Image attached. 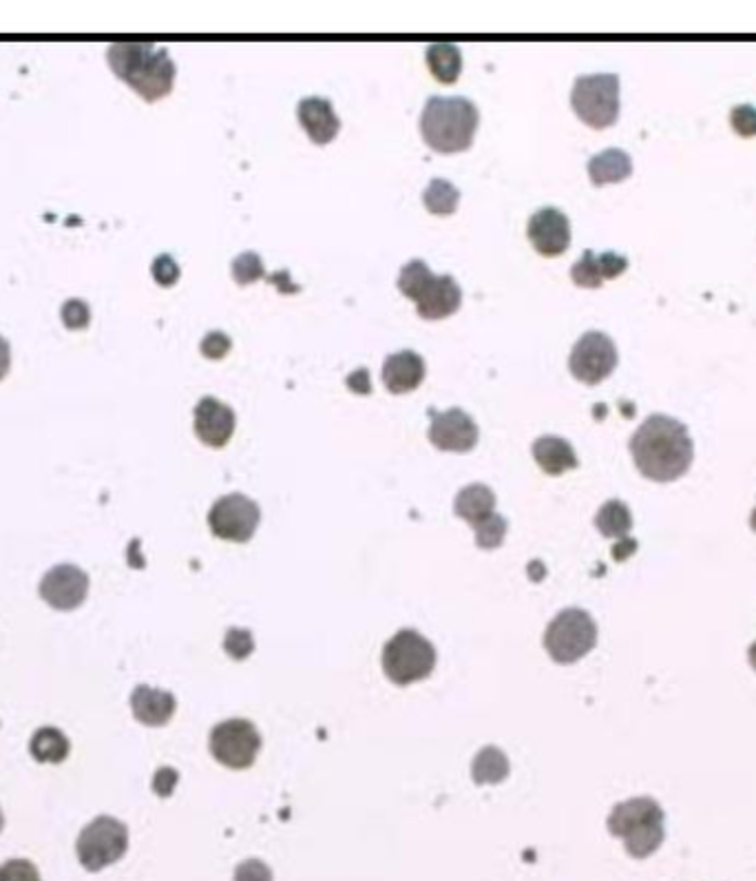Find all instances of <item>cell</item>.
Wrapping results in <instances>:
<instances>
[{
    "instance_id": "1f68e13d",
    "label": "cell",
    "mask_w": 756,
    "mask_h": 881,
    "mask_svg": "<svg viewBox=\"0 0 756 881\" xmlns=\"http://www.w3.org/2000/svg\"><path fill=\"white\" fill-rule=\"evenodd\" d=\"M60 317H62V324H65L70 330H83L91 322V309L83 300H70L62 304Z\"/></svg>"
},
{
    "instance_id": "8992f818",
    "label": "cell",
    "mask_w": 756,
    "mask_h": 881,
    "mask_svg": "<svg viewBox=\"0 0 756 881\" xmlns=\"http://www.w3.org/2000/svg\"><path fill=\"white\" fill-rule=\"evenodd\" d=\"M383 674L390 682L407 687L429 678L436 667V650L431 642L414 629H403L388 640L381 656Z\"/></svg>"
},
{
    "instance_id": "ab89813d",
    "label": "cell",
    "mask_w": 756,
    "mask_h": 881,
    "mask_svg": "<svg viewBox=\"0 0 756 881\" xmlns=\"http://www.w3.org/2000/svg\"><path fill=\"white\" fill-rule=\"evenodd\" d=\"M747 658H749V665H752V669L756 671V640L752 642V647H749V652H747Z\"/></svg>"
},
{
    "instance_id": "836d02e7",
    "label": "cell",
    "mask_w": 756,
    "mask_h": 881,
    "mask_svg": "<svg viewBox=\"0 0 756 881\" xmlns=\"http://www.w3.org/2000/svg\"><path fill=\"white\" fill-rule=\"evenodd\" d=\"M730 123L736 136L741 138H754L756 136V106L752 104H739L730 113Z\"/></svg>"
},
{
    "instance_id": "4dcf8cb0",
    "label": "cell",
    "mask_w": 756,
    "mask_h": 881,
    "mask_svg": "<svg viewBox=\"0 0 756 881\" xmlns=\"http://www.w3.org/2000/svg\"><path fill=\"white\" fill-rule=\"evenodd\" d=\"M476 545L480 550H497L507 537V518L493 514L487 523L476 527Z\"/></svg>"
},
{
    "instance_id": "74e56055",
    "label": "cell",
    "mask_w": 756,
    "mask_h": 881,
    "mask_svg": "<svg viewBox=\"0 0 756 881\" xmlns=\"http://www.w3.org/2000/svg\"><path fill=\"white\" fill-rule=\"evenodd\" d=\"M348 388H350L352 392H356V394H369L371 388H369V373H367V368H361V370L352 373V375L348 377Z\"/></svg>"
},
{
    "instance_id": "d4e9b609",
    "label": "cell",
    "mask_w": 756,
    "mask_h": 881,
    "mask_svg": "<svg viewBox=\"0 0 756 881\" xmlns=\"http://www.w3.org/2000/svg\"><path fill=\"white\" fill-rule=\"evenodd\" d=\"M29 753L40 765H60L70 755V740L55 727H42L29 742Z\"/></svg>"
},
{
    "instance_id": "e575fe53",
    "label": "cell",
    "mask_w": 756,
    "mask_h": 881,
    "mask_svg": "<svg viewBox=\"0 0 756 881\" xmlns=\"http://www.w3.org/2000/svg\"><path fill=\"white\" fill-rule=\"evenodd\" d=\"M230 348H232V341H230V337H228L226 332H222V330L209 332V335L202 339V345H200L202 355H204L206 360H213V362L224 360V357L228 355V352H230Z\"/></svg>"
},
{
    "instance_id": "f35d334b",
    "label": "cell",
    "mask_w": 756,
    "mask_h": 881,
    "mask_svg": "<svg viewBox=\"0 0 756 881\" xmlns=\"http://www.w3.org/2000/svg\"><path fill=\"white\" fill-rule=\"evenodd\" d=\"M12 366V345L5 337H0V379H5Z\"/></svg>"
},
{
    "instance_id": "d590c367",
    "label": "cell",
    "mask_w": 756,
    "mask_h": 881,
    "mask_svg": "<svg viewBox=\"0 0 756 881\" xmlns=\"http://www.w3.org/2000/svg\"><path fill=\"white\" fill-rule=\"evenodd\" d=\"M235 881H273V870L262 859H245L235 868Z\"/></svg>"
},
{
    "instance_id": "277c9868",
    "label": "cell",
    "mask_w": 756,
    "mask_h": 881,
    "mask_svg": "<svg viewBox=\"0 0 756 881\" xmlns=\"http://www.w3.org/2000/svg\"><path fill=\"white\" fill-rule=\"evenodd\" d=\"M664 810L653 797H633L617 804L608 815V831L623 842L630 857L646 859L664 844Z\"/></svg>"
},
{
    "instance_id": "f546056e",
    "label": "cell",
    "mask_w": 756,
    "mask_h": 881,
    "mask_svg": "<svg viewBox=\"0 0 756 881\" xmlns=\"http://www.w3.org/2000/svg\"><path fill=\"white\" fill-rule=\"evenodd\" d=\"M264 275H266V266L257 253L245 251L232 260V277L239 286H248L252 281L262 279Z\"/></svg>"
},
{
    "instance_id": "d6a6232c",
    "label": "cell",
    "mask_w": 756,
    "mask_h": 881,
    "mask_svg": "<svg viewBox=\"0 0 756 881\" xmlns=\"http://www.w3.org/2000/svg\"><path fill=\"white\" fill-rule=\"evenodd\" d=\"M0 881H40V872L27 859H10L0 866Z\"/></svg>"
},
{
    "instance_id": "603a6c76",
    "label": "cell",
    "mask_w": 756,
    "mask_h": 881,
    "mask_svg": "<svg viewBox=\"0 0 756 881\" xmlns=\"http://www.w3.org/2000/svg\"><path fill=\"white\" fill-rule=\"evenodd\" d=\"M633 173V162L630 155L621 149H606L589 160V178L595 187L623 183Z\"/></svg>"
},
{
    "instance_id": "ac0fdd59",
    "label": "cell",
    "mask_w": 756,
    "mask_h": 881,
    "mask_svg": "<svg viewBox=\"0 0 756 881\" xmlns=\"http://www.w3.org/2000/svg\"><path fill=\"white\" fill-rule=\"evenodd\" d=\"M425 360L414 350H401L390 355L383 364V383L392 394H405L416 390L425 379Z\"/></svg>"
},
{
    "instance_id": "6da1fadb",
    "label": "cell",
    "mask_w": 756,
    "mask_h": 881,
    "mask_svg": "<svg viewBox=\"0 0 756 881\" xmlns=\"http://www.w3.org/2000/svg\"><path fill=\"white\" fill-rule=\"evenodd\" d=\"M630 454L642 477L670 483L681 479L695 456V445H692L688 428L668 417V415H651L638 432L630 437Z\"/></svg>"
},
{
    "instance_id": "4316f807",
    "label": "cell",
    "mask_w": 756,
    "mask_h": 881,
    "mask_svg": "<svg viewBox=\"0 0 756 881\" xmlns=\"http://www.w3.org/2000/svg\"><path fill=\"white\" fill-rule=\"evenodd\" d=\"M474 780L476 784H497L509 776V762L507 755L497 751L495 746H489L478 753L474 759Z\"/></svg>"
},
{
    "instance_id": "ba28073f",
    "label": "cell",
    "mask_w": 756,
    "mask_h": 881,
    "mask_svg": "<svg viewBox=\"0 0 756 881\" xmlns=\"http://www.w3.org/2000/svg\"><path fill=\"white\" fill-rule=\"evenodd\" d=\"M126 848H129V829L119 819L109 815L96 817L91 825L83 829L76 842L78 859L91 872H98L122 859Z\"/></svg>"
},
{
    "instance_id": "8fae6325",
    "label": "cell",
    "mask_w": 756,
    "mask_h": 881,
    "mask_svg": "<svg viewBox=\"0 0 756 881\" xmlns=\"http://www.w3.org/2000/svg\"><path fill=\"white\" fill-rule=\"evenodd\" d=\"M617 368V348L613 339L600 330L584 332L571 350L569 370L571 375L587 383L597 386L613 375Z\"/></svg>"
},
{
    "instance_id": "9c48e42d",
    "label": "cell",
    "mask_w": 756,
    "mask_h": 881,
    "mask_svg": "<svg viewBox=\"0 0 756 881\" xmlns=\"http://www.w3.org/2000/svg\"><path fill=\"white\" fill-rule=\"evenodd\" d=\"M262 748V735L255 729V725L232 718L226 722H219L211 731V753L219 762V765L241 771L252 767V762L257 759Z\"/></svg>"
},
{
    "instance_id": "5bb4252c",
    "label": "cell",
    "mask_w": 756,
    "mask_h": 881,
    "mask_svg": "<svg viewBox=\"0 0 756 881\" xmlns=\"http://www.w3.org/2000/svg\"><path fill=\"white\" fill-rule=\"evenodd\" d=\"M527 238L542 257H559L571 247V222L559 209L544 206L531 215Z\"/></svg>"
},
{
    "instance_id": "7a4b0ae2",
    "label": "cell",
    "mask_w": 756,
    "mask_h": 881,
    "mask_svg": "<svg viewBox=\"0 0 756 881\" xmlns=\"http://www.w3.org/2000/svg\"><path fill=\"white\" fill-rule=\"evenodd\" d=\"M106 61L113 74L147 102L162 100L173 91L177 67L164 47L149 42H117L109 47Z\"/></svg>"
},
{
    "instance_id": "4fadbf2b",
    "label": "cell",
    "mask_w": 756,
    "mask_h": 881,
    "mask_svg": "<svg viewBox=\"0 0 756 881\" xmlns=\"http://www.w3.org/2000/svg\"><path fill=\"white\" fill-rule=\"evenodd\" d=\"M431 415V426H429V441L438 450L443 452H458L465 454L476 448L480 439V430L476 421L461 407H452L448 413H429Z\"/></svg>"
},
{
    "instance_id": "7402d4cb",
    "label": "cell",
    "mask_w": 756,
    "mask_h": 881,
    "mask_svg": "<svg viewBox=\"0 0 756 881\" xmlns=\"http://www.w3.org/2000/svg\"><path fill=\"white\" fill-rule=\"evenodd\" d=\"M454 514L467 520L474 530L495 514V494L484 483H471L463 488L454 501Z\"/></svg>"
},
{
    "instance_id": "30bf717a",
    "label": "cell",
    "mask_w": 756,
    "mask_h": 881,
    "mask_svg": "<svg viewBox=\"0 0 756 881\" xmlns=\"http://www.w3.org/2000/svg\"><path fill=\"white\" fill-rule=\"evenodd\" d=\"M260 505L243 494H226L209 512L211 532L230 543H248L260 527Z\"/></svg>"
},
{
    "instance_id": "484cf974",
    "label": "cell",
    "mask_w": 756,
    "mask_h": 881,
    "mask_svg": "<svg viewBox=\"0 0 756 881\" xmlns=\"http://www.w3.org/2000/svg\"><path fill=\"white\" fill-rule=\"evenodd\" d=\"M595 527L606 539L626 541L628 532L633 530V514H630V509L623 501L613 499L600 507V512L595 516Z\"/></svg>"
},
{
    "instance_id": "3957f363",
    "label": "cell",
    "mask_w": 756,
    "mask_h": 881,
    "mask_svg": "<svg viewBox=\"0 0 756 881\" xmlns=\"http://www.w3.org/2000/svg\"><path fill=\"white\" fill-rule=\"evenodd\" d=\"M480 125L478 106L463 96H431L420 115V136L431 151L461 153L474 144Z\"/></svg>"
},
{
    "instance_id": "7c38bea8",
    "label": "cell",
    "mask_w": 756,
    "mask_h": 881,
    "mask_svg": "<svg viewBox=\"0 0 756 881\" xmlns=\"http://www.w3.org/2000/svg\"><path fill=\"white\" fill-rule=\"evenodd\" d=\"M87 594L89 576L70 563L51 567L40 580V599L58 612L78 609L87 601Z\"/></svg>"
},
{
    "instance_id": "f1b7e54d",
    "label": "cell",
    "mask_w": 756,
    "mask_h": 881,
    "mask_svg": "<svg viewBox=\"0 0 756 881\" xmlns=\"http://www.w3.org/2000/svg\"><path fill=\"white\" fill-rule=\"evenodd\" d=\"M431 279H433V273L429 270V266H427L423 260H412L410 264H405V266L401 268V275H399V290L403 292V295H405L407 300L418 302Z\"/></svg>"
},
{
    "instance_id": "9a60e30c",
    "label": "cell",
    "mask_w": 756,
    "mask_h": 881,
    "mask_svg": "<svg viewBox=\"0 0 756 881\" xmlns=\"http://www.w3.org/2000/svg\"><path fill=\"white\" fill-rule=\"evenodd\" d=\"M235 410L215 397H204L196 405V435L209 448H224L235 432Z\"/></svg>"
},
{
    "instance_id": "44dd1931",
    "label": "cell",
    "mask_w": 756,
    "mask_h": 881,
    "mask_svg": "<svg viewBox=\"0 0 756 881\" xmlns=\"http://www.w3.org/2000/svg\"><path fill=\"white\" fill-rule=\"evenodd\" d=\"M533 458L549 477H559L578 467V454L574 445L555 435H544L533 443Z\"/></svg>"
},
{
    "instance_id": "cb8c5ba5",
    "label": "cell",
    "mask_w": 756,
    "mask_h": 881,
    "mask_svg": "<svg viewBox=\"0 0 756 881\" xmlns=\"http://www.w3.org/2000/svg\"><path fill=\"white\" fill-rule=\"evenodd\" d=\"M427 67L431 76L443 83V85H454L461 74H463V53L456 45L450 42H436L427 47Z\"/></svg>"
},
{
    "instance_id": "ffe728a7",
    "label": "cell",
    "mask_w": 756,
    "mask_h": 881,
    "mask_svg": "<svg viewBox=\"0 0 756 881\" xmlns=\"http://www.w3.org/2000/svg\"><path fill=\"white\" fill-rule=\"evenodd\" d=\"M177 709V702L173 693L140 684L131 693V712L138 722L147 727H162L166 725Z\"/></svg>"
},
{
    "instance_id": "2e32d148",
    "label": "cell",
    "mask_w": 756,
    "mask_h": 881,
    "mask_svg": "<svg viewBox=\"0 0 756 881\" xmlns=\"http://www.w3.org/2000/svg\"><path fill=\"white\" fill-rule=\"evenodd\" d=\"M297 117L314 144H330L341 131V121L332 102L319 96L303 98L297 106Z\"/></svg>"
},
{
    "instance_id": "5b68a950",
    "label": "cell",
    "mask_w": 756,
    "mask_h": 881,
    "mask_svg": "<svg viewBox=\"0 0 756 881\" xmlns=\"http://www.w3.org/2000/svg\"><path fill=\"white\" fill-rule=\"evenodd\" d=\"M597 644V625L584 609H562L544 631V650L557 665H574Z\"/></svg>"
},
{
    "instance_id": "b9f144b4",
    "label": "cell",
    "mask_w": 756,
    "mask_h": 881,
    "mask_svg": "<svg viewBox=\"0 0 756 881\" xmlns=\"http://www.w3.org/2000/svg\"><path fill=\"white\" fill-rule=\"evenodd\" d=\"M3 827H5V817H3V810H0V833H3Z\"/></svg>"
},
{
    "instance_id": "d6986e66",
    "label": "cell",
    "mask_w": 756,
    "mask_h": 881,
    "mask_svg": "<svg viewBox=\"0 0 756 881\" xmlns=\"http://www.w3.org/2000/svg\"><path fill=\"white\" fill-rule=\"evenodd\" d=\"M628 260L613 251L595 255L593 251H584V255L574 264L571 279L582 288H600L606 279H615L626 273Z\"/></svg>"
},
{
    "instance_id": "83f0119b",
    "label": "cell",
    "mask_w": 756,
    "mask_h": 881,
    "mask_svg": "<svg viewBox=\"0 0 756 881\" xmlns=\"http://www.w3.org/2000/svg\"><path fill=\"white\" fill-rule=\"evenodd\" d=\"M423 202L431 215L445 217V215L456 213L458 202H461V191L448 180H431L427 185V189L423 191Z\"/></svg>"
},
{
    "instance_id": "e0dca14e",
    "label": "cell",
    "mask_w": 756,
    "mask_h": 881,
    "mask_svg": "<svg viewBox=\"0 0 756 881\" xmlns=\"http://www.w3.org/2000/svg\"><path fill=\"white\" fill-rule=\"evenodd\" d=\"M463 304V288L450 275H433L416 302V311L427 322H440L454 315Z\"/></svg>"
},
{
    "instance_id": "60d3db41",
    "label": "cell",
    "mask_w": 756,
    "mask_h": 881,
    "mask_svg": "<svg viewBox=\"0 0 756 881\" xmlns=\"http://www.w3.org/2000/svg\"><path fill=\"white\" fill-rule=\"evenodd\" d=\"M749 525H752V530L756 532V507H754V512H752V516H749Z\"/></svg>"
},
{
    "instance_id": "52a82bcc",
    "label": "cell",
    "mask_w": 756,
    "mask_h": 881,
    "mask_svg": "<svg viewBox=\"0 0 756 881\" xmlns=\"http://www.w3.org/2000/svg\"><path fill=\"white\" fill-rule=\"evenodd\" d=\"M571 106L587 127H613L619 117V78L615 74L580 76L571 91Z\"/></svg>"
},
{
    "instance_id": "8d00e7d4",
    "label": "cell",
    "mask_w": 756,
    "mask_h": 881,
    "mask_svg": "<svg viewBox=\"0 0 756 881\" xmlns=\"http://www.w3.org/2000/svg\"><path fill=\"white\" fill-rule=\"evenodd\" d=\"M151 273H153L155 281H158L160 286H164V288L175 286L177 279H179V266H177V262H175L171 255H160V257H155V262H153V266H151Z\"/></svg>"
}]
</instances>
